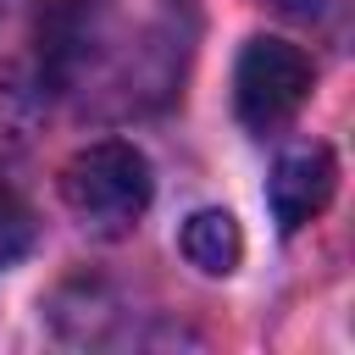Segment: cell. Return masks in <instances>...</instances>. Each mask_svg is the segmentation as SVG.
<instances>
[{
    "instance_id": "cell-1",
    "label": "cell",
    "mask_w": 355,
    "mask_h": 355,
    "mask_svg": "<svg viewBox=\"0 0 355 355\" xmlns=\"http://www.w3.org/2000/svg\"><path fill=\"white\" fill-rule=\"evenodd\" d=\"M55 33L44 0H0V155L28 150L55 100Z\"/></svg>"
},
{
    "instance_id": "cell-2",
    "label": "cell",
    "mask_w": 355,
    "mask_h": 355,
    "mask_svg": "<svg viewBox=\"0 0 355 355\" xmlns=\"http://www.w3.org/2000/svg\"><path fill=\"white\" fill-rule=\"evenodd\" d=\"M150 194H155L150 161H144L133 144H122V139L83 144V150L61 166V200H67V211H72L83 227L105 233V239L128 233V227L150 211Z\"/></svg>"
},
{
    "instance_id": "cell-3",
    "label": "cell",
    "mask_w": 355,
    "mask_h": 355,
    "mask_svg": "<svg viewBox=\"0 0 355 355\" xmlns=\"http://www.w3.org/2000/svg\"><path fill=\"white\" fill-rule=\"evenodd\" d=\"M311 55L288 39H250L239 67H233V105H239V122L255 128V133H272L283 128L305 94H311Z\"/></svg>"
},
{
    "instance_id": "cell-4",
    "label": "cell",
    "mask_w": 355,
    "mask_h": 355,
    "mask_svg": "<svg viewBox=\"0 0 355 355\" xmlns=\"http://www.w3.org/2000/svg\"><path fill=\"white\" fill-rule=\"evenodd\" d=\"M333 183H338V161L327 144H300L288 155H277L272 178H266V205H272V222L283 233H300L305 222H316L333 200Z\"/></svg>"
},
{
    "instance_id": "cell-5",
    "label": "cell",
    "mask_w": 355,
    "mask_h": 355,
    "mask_svg": "<svg viewBox=\"0 0 355 355\" xmlns=\"http://www.w3.org/2000/svg\"><path fill=\"white\" fill-rule=\"evenodd\" d=\"M183 255L205 272V277H227L244 255V239H239V222L227 211H194L183 222Z\"/></svg>"
},
{
    "instance_id": "cell-6",
    "label": "cell",
    "mask_w": 355,
    "mask_h": 355,
    "mask_svg": "<svg viewBox=\"0 0 355 355\" xmlns=\"http://www.w3.org/2000/svg\"><path fill=\"white\" fill-rule=\"evenodd\" d=\"M28 244H33V211H28V200L0 178V266L22 261Z\"/></svg>"
},
{
    "instance_id": "cell-7",
    "label": "cell",
    "mask_w": 355,
    "mask_h": 355,
    "mask_svg": "<svg viewBox=\"0 0 355 355\" xmlns=\"http://www.w3.org/2000/svg\"><path fill=\"white\" fill-rule=\"evenodd\" d=\"M288 17H311V11H322V0H277Z\"/></svg>"
}]
</instances>
